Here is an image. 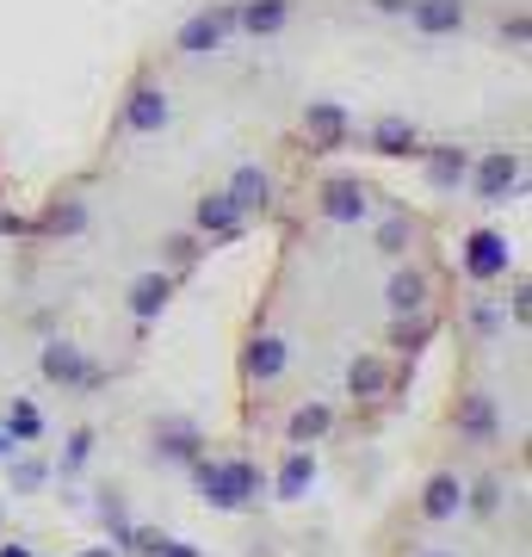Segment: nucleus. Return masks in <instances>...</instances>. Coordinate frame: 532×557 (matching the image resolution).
Wrapping results in <instances>:
<instances>
[{"label": "nucleus", "instance_id": "f03ea898", "mask_svg": "<svg viewBox=\"0 0 532 557\" xmlns=\"http://www.w3.org/2000/svg\"><path fill=\"white\" fill-rule=\"evenodd\" d=\"M0 193H7V186H0Z\"/></svg>", "mask_w": 532, "mask_h": 557}, {"label": "nucleus", "instance_id": "f257e3e1", "mask_svg": "<svg viewBox=\"0 0 532 557\" xmlns=\"http://www.w3.org/2000/svg\"><path fill=\"white\" fill-rule=\"evenodd\" d=\"M267 223L273 255L236 329V428L260 446L378 434L458 322L446 218L359 156H316Z\"/></svg>", "mask_w": 532, "mask_h": 557}]
</instances>
